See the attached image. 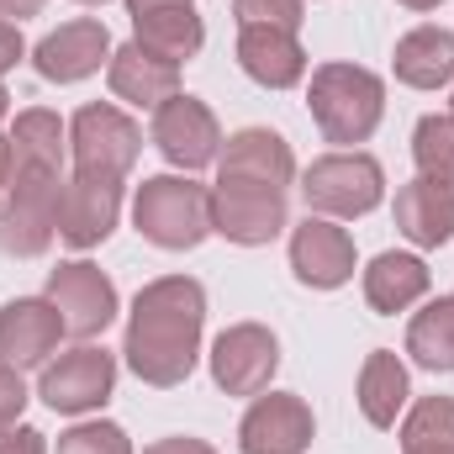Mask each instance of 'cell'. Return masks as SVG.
<instances>
[{
	"instance_id": "cell-27",
	"label": "cell",
	"mask_w": 454,
	"mask_h": 454,
	"mask_svg": "<svg viewBox=\"0 0 454 454\" xmlns=\"http://www.w3.org/2000/svg\"><path fill=\"white\" fill-rule=\"evenodd\" d=\"M412 159H418V175H423V180L454 191V121L450 116H423V121H418V132H412Z\"/></svg>"
},
{
	"instance_id": "cell-4",
	"label": "cell",
	"mask_w": 454,
	"mask_h": 454,
	"mask_svg": "<svg viewBox=\"0 0 454 454\" xmlns=\"http://www.w3.org/2000/svg\"><path fill=\"white\" fill-rule=\"evenodd\" d=\"M59 196H64L59 169L16 164L11 196L0 207V248L16 254V259H37L59 232Z\"/></svg>"
},
{
	"instance_id": "cell-9",
	"label": "cell",
	"mask_w": 454,
	"mask_h": 454,
	"mask_svg": "<svg viewBox=\"0 0 454 454\" xmlns=\"http://www.w3.org/2000/svg\"><path fill=\"white\" fill-rule=\"evenodd\" d=\"M48 301H53V312H59L69 339H96L116 317V286L85 259L59 264L48 275Z\"/></svg>"
},
{
	"instance_id": "cell-35",
	"label": "cell",
	"mask_w": 454,
	"mask_h": 454,
	"mask_svg": "<svg viewBox=\"0 0 454 454\" xmlns=\"http://www.w3.org/2000/svg\"><path fill=\"white\" fill-rule=\"evenodd\" d=\"M11 180H16V148H11V137L0 132V207H5V196H11Z\"/></svg>"
},
{
	"instance_id": "cell-34",
	"label": "cell",
	"mask_w": 454,
	"mask_h": 454,
	"mask_svg": "<svg viewBox=\"0 0 454 454\" xmlns=\"http://www.w3.org/2000/svg\"><path fill=\"white\" fill-rule=\"evenodd\" d=\"M143 454H217V450L201 444V439H159V444H148Z\"/></svg>"
},
{
	"instance_id": "cell-5",
	"label": "cell",
	"mask_w": 454,
	"mask_h": 454,
	"mask_svg": "<svg viewBox=\"0 0 454 454\" xmlns=\"http://www.w3.org/2000/svg\"><path fill=\"white\" fill-rule=\"evenodd\" d=\"M301 196L323 217H364V212L380 207L386 175H380V164L370 153H328V159H317L307 169Z\"/></svg>"
},
{
	"instance_id": "cell-8",
	"label": "cell",
	"mask_w": 454,
	"mask_h": 454,
	"mask_svg": "<svg viewBox=\"0 0 454 454\" xmlns=\"http://www.w3.org/2000/svg\"><path fill=\"white\" fill-rule=\"evenodd\" d=\"M286 227V191L259 185V180H217L212 191V232L254 248L270 243Z\"/></svg>"
},
{
	"instance_id": "cell-31",
	"label": "cell",
	"mask_w": 454,
	"mask_h": 454,
	"mask_svg": "<svg viewBox=\"0 0 454 454\" xmlns=\"http://www.w3.org/2000/svg\"><path fill=\"white\" fill-rule=\"evenodd\" d=\"M21 407H27V386H21V370L0 364V434H5V428H16Z\"/></svg>"
},
{
	"instance_id": "cell-7",
	"label": "cell",
	"mask_w": 454,
	"mask_h": 454,
	"mask_svg": "<svg viewBox=\"0 0 454 454\" xmlns=\"http://www.w3.org/2000/svg\"><path fill=\"white\" fill-rule=\"evenodd\" d=\"M116 217H121V180L116 175H96V169H74L64 180L59 196V238L69 248H96L112 238Z\"/></svg>"
},
{
	"instance_id": "cell-15",
	"label": "cell",
	"mask_w": 454,
	"mask_h": 454,
	"mask_svg": "<svg viewBox=\"0 0 454 454\" xmlns=\"http://www.w3.org/2000/svg\"><path fill=\"white\" fill-rule=\"evenodd\" d=\"M291 270L312 291H333L354 275V238L328 217H307L291 238Z\"/></svg>"
},
{
	"instance_id": "cell-37",
	"label": "cell",
	"mask_w": 454,
	"mask_h": 454,
	"mask_svg": "<svg viewBox=\"0 0 454 454\" xmlns=\"http://www.w3.org/2000/svg\"><path fill=\"white\" fill-rule=\"evenodd\" d=\"M159 5H191V0H127V11H132V16H143V11H159Z\"/></svg>"
},
{
	"instance_id": "cell-32",
	"label": "cell",
	"mask_w": 454,
	"mask_h": 454,
	"mask_svg": "<svg viewBox=\"0 0 454 454\" xmlns=\"http://www.w3.org/2000/svg\"><path fill=\"white\" fill-rule=\"evenodd\" d=\"M0 454H48V450H43V434L37 428H21L16 423V428L0 434Z\"/></svg>"
},
{
	"instance_id": "cell-22",
	"label": "cell",
	"mask_w": 454,
	"mask_h": 454,
	"mask_svg": "<svg viewBox=\"0 0 454 454\" xmlns=\"http://www.w3.org/2000/svg\"><path fill=\"white\" fill-rule=\"evenodd\" d=\"M428 296V264L418 254H380L370 270H364V301L386 317L407 312L412 301Z\"/></svg>"
},
{
	"instance_id": "cell-30",
	"label": "cell",
	"mask_w": 454,
	"mask_h": 454,
	"mask_svg": "<svg viewBox=\"0 0 454 454\" xmlns=\"http://www.w3.org/2000/svg\"><path fill=\"white\" fill-rule=\"evenodd\" d=\"M238 27H280L296 32L301 27V0H232Z\"/></svg>"
},
{
	"instance_id": "cell-16",
	"label": "cell",
	"mask_w": 454,
	"mask_h": 454,
	"mask_svg": "<svg viewBox=\"0 0 454 454\" xmlns=\"http://www.w3.org/2000/svg\"><path fill=\"white\" fill-rule=\"evenodd\" d=\"M64 339V323L53 312V301H37V296H21L0 312V364L11 370H32V364H48V354Z\"/></svg>"
},
{
	"instance_id": "cell-21",
	"label": "cell",
	"mask_w": 454,
	"mask_h": 454,
	"mask_svg": "<svg viewBox=\"0 0 454 454\" xmlns=\"http://www.w3.org/2000/svg\"><path fill=\"white\" fill-rule=\"evenodd\" d=\"M132 27H137L132 43H143L148 53H159V59H169V64L196 59L201 43H207V27H201L196 5H159V11L132 16Z\"/></svg>"
},
{
	"instance_id": "cell-2",
	"label": "cell",
	"mask_w": 454,
	"mask_h": 454,
	"mask_svg": "<svg viewBox=\"0 0 454 454\" xmlns=\"http://www.w3.org/2000/svg\"><path fill=\"white\" fill-rule=\"evenodd\" d=\"M132 223L159 248H196L212 232V191L185 175H153L137 185Z\"/></svg>"
},
{
	"instance_id": "cell-29",
	"label": "cell",
	"mask_w": 454,
	"mask_h": 454,
	"mask_svg": "<svg viewBox=\"0 0 454 454\" xmlns=\"http://www.w3.org/2000/svg\"><path fill=\"white\" fill-rule=\"evenodd\" d=\"M59 454H132V444L116 423H80L59 439Z\"/></svg>"
},
{
	"instance_id": "cell-23",
	"label": "cell",
	"mask_w": 454,
	"mask_h": 454,
	"mask_svg": "<svg viewBox=\"0 0 454 454\" xmlns=\"http://www.w3.org/2000/svg\"><path fill=\"white\" fill-rule=\"evenodd\" d=\"M396 80L412 90H439L454 80V32L418 27L396 43Z\"/></svg>"
},
{
	"instance_id": "cell-14",
	"label": "cell",
	"mask_w": 454,
	"mask_h": 454,
	"mask_svg": "<svg viewBox=\"0 0 454 454\" xmlns=\"http://www.w3.org/2000/svg\"><path fill=\"white\" fill-rule=\"evenodd\" d=\"M101 59H112V32L96 16H80V21H69V27H59L37 43V74L59 80V85H74V80L96 74Z\"/></svg>"
},
{
	"instance_id": "cell-43",
	"label": "cell",
	"mask_w": 454,
	"mask_h": 454,
	"mask_svg": "<svg viewBox=\"0 0 454 454\" xmlns=\"http://www.w3.org/2000/svg\"><path fill=\"white\" fill-rule=\"evenodd\" d=\"M450 301H454V296H450Z\"/></svg>"
},
{
	"instance_id": "cell-10",
	"label": "cell",
	"mask_w": 454,
	"mask_h": 454,
	"mask_svg": "<svg viewBox=\"0 0 454 454\" xmlns=\"http://www.w3.org/2000/svg\"><path fill=\"white\" fill-rule=\"evenodd\" d=\"M112 380H116V359L96 343H80L69 354H59L48 370H43V402L53 412H96L106 396H112Z\"/></svg>"
},
{
	"instance_id": "cell-39",
	"label": "cell",
	"mask_w": 454,
	"mask_h": 454,
	"mask_svg": "<svg viewBox=\"0 0 454 454\" xmlns=\"http://www.w3.org/2000/svg\"><path fill=\"white\" fill-rule=\"evenodd\" d=\"M5 112H11V96H5V85H0V121H5Z\"/></svg>"
},
{
	"instance_id": "cell-11",
	"label": "cell",
	"mask_w": 454,
	"mask_h": 454,
	"mask_svg": "<svg viewBox=\"0 0 454 454\" xmlns=\"http://www.w3.org/2000/svg\"><path fill=\"white\" fill-rule=\"evenodd\" d=\"M280 364V343L259 323H238L212 343V380L227 396H259Z\"/></svg>"
},
{
	"instance_id": "cell-41",
	"label": "cell",
	"mask_w": 454,
	"mask_h": 454,
	"mask_svg": "<svg viewBox=\"0 0 454 454\" xmlns=\"http://www.w3.org/2000/svg\"><path fill=\"white\" fill-rule=\"evenodd\" d=\"M80 5H106V0H80Z\"/></svg>"
},
{
	"instance_id": "cell-24",
	"label": "cell",
	"mask_w": 454,
	"mask_h": 454,
	"mask_svg": "<svg viewBox=\"0 0 454 454\" xmlns=\"http://www.w3.org/2000/svg\"><path fill=\"white\" fill-rule=\"evenodd\" d=\"M402 407H407V364L391 348H375L359 370V412L375 428H391Z\"/></svg>"
},
{
	"instance_id": "cell-26",
	"label": "cell",
	"mask_w": 454,
	"mask_h": 454,
	"mask_svg": "<svg viewBox=\"0 0 454 454\" xmlns=\"http://www.w3.org/2000/svg\"><path fill=\"white\" fill-rule=\"evenodd\" d=\"M64 121L53 112H21L11 127V148L16 164H37V169H59L64 164Z\"/></svg>"
},
{
	"instance_id": "cell-13",
	"label": "cell",
	"mask_w": 454,
	"mask_h": 454,
	"mask_svg": "<svg viewBox=\"0 0 454 454\" xmlns=\"http://www.w3.org/2000/svg\"><path fill=\"white\" fill-rule=\"evenodd\" d=\"M243 454H307L312 444V407L291 391H270L248 407L238 428Z\"/></svg>"
},
{
	"instance_id": "cell-20",
	"label": "cell",
	"mask_w": 454,
	"mask_h": 454,
	"mask_svg": "<svg viewBox=\"0 0 454 454\" xmlns=\"http://www.w3.org/2000/svg\"><path fill=\"white\" fill-rule=\"evenodd\" d=\"M396 227L418 243V248H439L454 238V191L434 180H412L396 191Z\"/></svg>"
},
{
	"instance_id": "cell-18",
	"label": "cell",
	"mask_w": 454,
	"mask_h": 454,
	"mask_svg": "<svg viewBox=\"0 0 454 454\" xmlns=\"http://www.w3.org/2000/svg\"><path fill=\"white\" fill-rule=\"evenodd\" d=\"M112 96L127 101V106H164L180 96V64L148 53L143 43H127L112 53Z\"/></svg>"
},
{
	"instance_id": "cell-3",
	"label": "cell",
	"mask_w": 454,
	"mask_h": 454,
	"mask_svg": "<svg viewBox=\"0 0 454 454\" xmlns=\"http://www.w3.org/2000/svg\"><path fill=\"white\" fill-rule=\"evenodd\" d=\"M386 112V85L359 64H323L312 74V116L328 143H364Z\"/></svg>"
},
{
	"instance_id": "cell-42",
	"label": "cell",
	"mask_w": 454,
	"mask_h": 454,
	"mask_svg": "<svg viewBox=\"0 0 454 454\" xmlns=\"http://www.w3.org/2000/svg\"><path fill=\"white\" fill-rule=\"evenodd\" d=\"M450 121H454V112H450Z\"/></svg>"
},
{
	"instance_id": "cell-17",
	"label": "cell",
	"mask_w": 454,
	"mask_h": 454,
	"mask_svg": "<svg viewBox=\"0 0 454 454\" xmlns=\"http://www.w3.org/2000/svg\"><path fill=\"white\" fill-rule=\"evenodd\" d=\"M217 169L223 180H259V185H275L286 191L296 180V159H291V143L270 127H243L227 137V148L217 153Z\"/></svg>"
},
{
	"instance_id": "cell-25",
	"label": "cell",
	"mask_w": 454,
	"mask_h": 454,
	"mask_svg": "<svg viewBox=\"0 0 454 454\" xmlns=\"http://www.w3.org/2000/svg\"><path fill=\"white\" fill-rule=\"evenodd\" d=\"M407 354L423 364V370H454V301H434V307H423L418 317H412V328H407Z\"/></svg>"
},
{
	"instance_id": "cell-36",
	"label": "cell",
	"mask_w": 454,
	"mask_h": 454,
	"mask_svg": "<svg viewBox=\"0 0 454 454\" xmlns=\"http://www.w3.org/2000/svg\"><path fill=\"white\" fill-rule=\"evenodd\" d=\"M43 5H48V0H0V16H16V21H21V16H37Z\"/></svg>"
},
{
	"instance_id": "cell-12",
	"label": "cell",
	"mask_w": 454,
	"mask_h": 454,
	"mask_svg": "<svg viewBox=\"0 0 454 454\" xmlns=\"http://www.w3.org/2000/svg\"><path fill=\"white\" fill-rule=\"evenodd\" d=\"M153 143L175 169H207L223 153V132L217 116L207 112L196 96H175L153 112Z\"/></svg>"
},
{
	"instance_id": "cell-28",
	"label": "cell",
	"mask_w": 454,
	"mask_h": 454,
	"mask_svg": "<svg viewBox=\"0 0 454 454\" xmlns=\"http://www.w3.org/2000/svg\"><path fill=\"white\" fill-rule=\"evenodd\" d=\"M402 450H454V396H428L412 407Z\"/></svg>"
},
{
	"instance_id": "cell-1",
	"label": "cell",
	"mask_w": 454,
	"mask_h": 454,
	"mask_svg": "<svg viewBox=\"0 0 454 454\" xmlns=\"http://www.w3.org/2000/svg\"><path fill=\"white\" fill-rule=\"evenodd\" d=\"M207 323V291L185 275H164L137 291L127 323V364L148 386H180L196 370Z\"/></svg>"
},
{
	"instance_id": "cell-33",
	"label": "cell",
	"mask_w": 454,
	"mask_h": 454,
	"mask_svg": "<svg viewBox=\"0 0 454 454\" xmlns=\"http://www.w3.org/2000/svg\"><path fill=\"white\" fill-rule=\"evenodd\" d=\"M21 53H27V43H21V27L0 16V74H5V69H16V59H21Z\"/></svg>"
},
{
	"instance_id": "cell-6",
	"label": "cell",
	"mask_w": 454,
	"mask_h": 454,
	"mask_svg": "<svg viewBox=\"0 0 454 454\" xmlns=\"http://www.w3.org/2000/svg\"><path fill=\"white\" fill-rule=\"evenodd\" d=\"M137 148H143L137 121H132L127 112H116V106H85V112L69 121L74 169H96V175L127 180L132 164H137Z\"/></svg>"
},
{
	"instance_id": "cell-40",
	"label": "cell",
	"mask_w": 454,
	"mask_h": 454,
	"mask_svg": "<svg viewBox=\"0 0 454 454\" xmlns=\"http://www.w3.org/2000/svg\"><path fill=\"white\" fill-rule=\"evenodd\" d=\"M407 454H454V450H407Z\"/></svg>"
},
{
	"instance_id": "cell-19",
	"label": "cell",
	"mask_w": 454,
	"mask_h": 454,
	"mask_svg": "<svg viewBox=\"0 0 454 454\" xmlns=\"http://www.w3.org/2000/svg\"><path fill=\"white\" fill-rule=\"evenodd\" d=\"M238 64L248 80H259L264 90H291L307 74V53L296 43V32L280 27H243L238 37Z\"/></svg>"
},
{
	"instance_id": "cell-38",
	"label": "cell",
	"mask_w": 454,
	"mask_h": 454,
	"mask_svg": "<svg viewBox=\"0 0 454 454\" xmlns=\"http://www.w3.org/2000/svg\"><path fill=\"white\" fill-rule=\"evenodd\" d=\"M402 5H412V11H434L439 0H402Z\"/></svg>"
}]
</instances>
